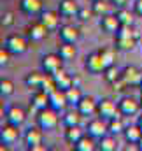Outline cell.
<instances>
[{
    "mask_svg": "<svg viewBox=\"0 0 142 151\" xmlns=\"http://www.w3.org/2000/svg\"><path fill=\"white\" fill-rule=\"evenodd\" d=\"M58 111H55L53 107H44V109H39L35 114V121L37 125L44 130V132H51L58 127L60 123V116H58Z\"/></svg>",
    "mask_w": 142,
    "mask_h": 151,
    "instance_id": "6da1fadb",
    "label": "cell"
},
{
    "mask_svg": "<svg viewBox=\"0 0 142 151\" xmlns=\"http://www.w3.org/2000/svg\"><path fill=\"white\" fill-rule=\"evenodd\" d=\"M63 58L58 53H46L40 58V70L46 74H56L58 70L63 69Z\"/></svg>",
    "mask_w": 142,
    "mask_h": 151,
    "instance_id": "7a4b0ae2",
    "label": "cell"
},
{
    "mask_svg": "<svg viewBox=\"0 0 142 151\" xmlns=\"http://www.w3.org/2000/svg\"><path fill=\"white\" fill-rule=\"evenodd\" d=\"M4 46L11 51V55H25L28 51V40L23 37V35H18V34H11L7 35L5 40H4Z\"/></svg>",
    "mask_w": 142,
    "mask_h": 151,
    "instance_id": "3957f363",
    "label": "cell"
},
{
    "mask_svg": "<svg viewBox=\"0 0 142 151\" xmlns=\"http://www.w3.org/2000/svg\"><path fill=\"white\" fill-rule=\"evenodd\" d=\"M118 109L121 116H135L141 111V100L130 95H125L118 100Z\"/></svg>",
    "mask_w": 142,
    "mask_h": 151,
    "instance_id": "277c9868",
    "label": "cell"
},
{
    "mask_svg": "<svg viewBox=\"0 0 142 151\" xmlns=\"http://www.w3.org/2000/svg\"><path fill=\"white\" fill-rule=\"evenodd\" d=\"M84 69H86L91 76H98L105 70V63H104V60H102V56H100L98 51L90 53V55L86 56V60H84Z\"/></svg>",
    "mask_w": 142,
    "mask_h": 151,
    "instance_id": "5b68a950",
    "label": "cell"
},
{
    "mask_svg": "<svg viewBox=\"0 0 142 151\" xmlns=\"http://www.w3.org/2000/svg\"><path fill=\"white\" fill-rule=\"evenodd\" d=\"M97 114L104 119H110L114 116H119L118 102H114L112 99H100L98 106H97Z\"/></svg>",
    "mask_w": 142,
    "mask_h": 151,
    "instance_id": "8992f818",
    "label": "cell"
},
{
    "mask_svg": "<svg viewBox=\"0 0 142 151\" xmlns=\"http://www.w3.org/2000/svg\"><path fill=\"white\" fill-rule=\"evenodd\" d=\"M121 77L126 86H139L142 83V69L137 65H126L121 69Z\"/></svg>",
    "mask_w": 142,
    "mask_h": 151,
    "instance_id": "52a82bcc",
    "label": "cell"
},
{
    "mask_svg": "<svg viewBox=\"0 0 142 151\" xmlns=\"http://www.w3.org/2000/svg\"><path fill=\"white\" fill-rule=\"evenodd\" d=\"M19 127H16V125H12V123H9V121H5V125L0 128V141L2 142H5L7 146H12V144H16L18 141H19Z\"/></svg>",
    "mask_w": 142,
    "mask_h": 151,
    "instance_id": "ba28073f",
    "label": "cell"
},
{
    "mask_svg": "<svg viewBox=\"0 0 142 151\" xmlns=\"http://www.w3.org/2000/svg\"><path fill=\"white\" fill-rule=\"evenodd\" d=\"M86 134H90V135L95 137V139H100L102 135L109 134V130H107V119L100 118V116L90 119L88 125H86Z\"/></svg>",
    "mask_w": 142,
    "mask_h": 151,
    "instance_id": "9c48e42d",
    "label": "cell"
},
{
    "mask_svg": "<svg viewBox=\"0 0 142 151\" xmlns=\"http://www.w3.org/2000/svg\"><path fill=\"white\" fill-rule=\"evenodd\" d=\"M39 19L42 21V25L49 30V32H55L60 28V19H62V14L58 11H42Z\"/></svg>",
    "mask_w": 142,
    "mask_h": 151,
    "instance_id": "30bf717a",
    "label": "cell"
},
{
    "mask_svg": "<svg viewBox=\"0 0 142 151\" xmlns=\"http://www.w3.org/2000/svg\"><path fill=\"white\" fill-rule=\"evenodd\" d=\"M49 107H53V109L58 111V113H63V111L69 107V100H67L65 90L56 88L53 93H49Z\"/></svg>",
    "mask_w": 142,
    "mask_h": 151,
    "instance_id": "8fae6325",
    "label": "cell"
},
{
    "mask_svg": "<svg viewBox=\"0 0 142 151\" xmlns=\"http://www.w3.org/2000/svg\"><path fill=\"white\" fill-rule=\"evenodd\" d=\"M58 37H60V42L75 44V42L81 39V30H79L75 25H62V27L58 28Z\"/></svg>",
    "mask_w": 142,
    "mask_h": 151,
    "instance_id": "7c38bea8",
    "label": "cell"
},
{
    "mask_svg": "<svg viewBox=\"0 0 142 151\" xmlns=\"http://www.w3.org/2000/svg\"><path fill=\"white\" fill-rule=\"evenodd\" d=\"M5 121L16 125V127H21L25 121H27V113L23 107L19 106H9L7 111H5Z\"/></svg>",
    "mask_w": 142,
    "mask_h": 151,
    "instance_id": "4fadbf2b",
    "label": "cell"
},
{
    "mask_svg": "<svg viewBox=\"0 0 142 151\" xmlns=\"http://www.w3.org/2000/svg\"><path fill=\"white\" fill-rule=\"evenodd\" d=\"M97 106H98V100L93 97V95H82V99L79 100V104L75 106L82 116H93L97 114Z\"/></svg>",
    "mask_w": 142,
    "mask_h": 151,
    "instance_id": "5bb4252c",
    "label": "cell"
},
{
    "mask_svg": "<svg viewBox=\"0 0 142 151\" xmlns=\"http://www.w3.org/2000/svg\"><path fill=\"white\" fill-rule=\"evenodd\" d=\"M47 34H49V30L42 25L40 19H39V21H34V23H30L28 28H27V35H28L30 40H34V42H40V40H44V39L47 37Z\"/></svg>",
    "mask_w": 142,
    "mask_h": 151,
    "instance_id": "9a60e30c",
    "label": "cell"
},
{
    "mask_svg": "<svg viewBox=\"0 0 142 151\" xmlns=\"http://www.w3.org/2000/svg\"><path fill=\"white\" fill-rule=\"evenodd\" d=\"M23 139H25L27 148L30 150V148H34L35 144H40V142L44 141V130H42L39 125H35V127H30V128L25 132Z\"/></svg>",
    "mask_w": 142,
    "mask_h": 151,
    "instance_id": "2e32d148",
    "label": "cell"
},
{
    "mask_svg": "<svg viewBox=\"0 0 142 151\" xmlns=\"http://www.w3.org/2000/svg\"><path fill=\"white\" fill-rule=\"evenodd\" d=\"M19 9L27 16L35 18V16H40V12L44 11V4H42V0H21Z\"/></svg>",
    "mask_w": 142,
    "mask_h": 151,
    "instance_id": "e0dca14e",
    "label": "cell"
},
{
    "mask_svg": "<svg viewBox=\"0 0 142 151\" xmlns=\"http://www.w3.org/2000/svg\"><path fill=\"white\" fill-rule=\"evenodd\" d=\"M98 25H100V30H102V32H105V34H116V32H118V28L121 27V23H119L118 16H116V14H112V12H109V14H105V16H102Z\"/></svg>",
    "mask_w": 142,
    "mask_h": 151,
    "instance_id": "ac0fdd59",
    "label": "cell"
},
{
    "mask_svg": "<svg viewBox=\"0 0 142 151\" xmlns=\"http://www.w3.org/2000/svg\"><path fill=\"white\" fill-rule=\"evenodd\" d=\"M81 5L77 4V0H60L58 2V12L62 14V18H74L77 16Z\"/></svg>",
    "mask_w": 142,
    "mask_h": 151,
    "instance_id": "d6986e66",
    "label": "cell"
},
{
    "mask_svg": "<svg viewBox=\"0 0 142 151\" xmlns=\"http://www.w3.org/2000/svg\"><path fill=\"white\" fill-rule=\"evenodd\" d=\"M82 114L81 111L77 109V107H72L69 111H65L63 116H62V123H63V127H75V125H81L82 123Z\"/></svg>",
    "mask_w": 142,
    "mask_h": 151,
    "instance_id": "ffe728a7",
    "label": "cell"
},
{
    "mask_svg": "<svg viewBox=\"0 0 142 151\" xmlns=\"http://www.w3.org/2000/svg\"><path fill=\"white\" fill-rule=\"evenodd\" d=\"M30 106L39 111V109H44L49 106V93H46L44 90H35L32 93V99H30Z\"/></svg>",
    "mask_w": 142,
    "mask_h": 151,
    "instance_id": "44dd1931",
    "label": "cell"
},
{
    "mask_svg": "<svg viewBox=\"0 0 142 151\" xmlns=\"http://www.w3.org/2000/svg\"><path fill=\"white\" fill-rule=\"evenodd\" d=\"M74 148L77 151H95V150H98V142H97V139L91 137L90 134H84V135L74 144Z\"/></svg>",
    "mask_w": 142,
    "mask_h": 151,
    "instance_id": "7402d4cb",
    "label": "cell"
},
{
    "mask_svg": "<svg viewBox=\"0 0 142 151\" xmlns=\"http://www.w3.org/2000/svg\"><path fill=\"white\" fill-rule=\"evenodd\" d=\"M123 137H125V141L128 144H139V141H141V137H142L141 127L139 125H128L125 128V132H123Z\"/></svg>",
    "mask_w": 142,
    "mask_h": 151,
    "instance_id": "603a6c76",
    "label": "cell"
},
{
    "mask_svg": "<svg viewBox=\"0 0 142 151\" xmlns=\"http://www.w3.org/2000/svg\"><path fill=\"white\" fill-rule=\"evenodd\" d=\"M84 134H86L84 128H82L81 125H75V127H65V135H63V137H65V141H67L69 144L74 146Z\"/></svg>",
    "mask_w": 142,
    "mask_h": 151,
    "instance_id": "cb8c5ba5",
    "label": "cell"
},
{
    "mask_svg": "<svg viewBox=\"0 0 142 151\" xmlns=\"http://www.w3.org/2000/svg\"><path fill=\"white\" fill-rule=\"evenodd\" d=\"M139 39L137 37H114V46L118 51H132L135 49Z\"/></svg>",
    "mask_w": 142,
    "mask_h": 151,
    "instance_id": "d4e9b609",
    "label": "cell"
},
{
    "mask_svg": "<svg viewBox=\"0 0 142 151\" xmlns=\"http://www.w3.org/2000/svg\"><path fill=\"white\" fill-rule=\"evenodd\" d=\"M65 62H70L74 60L75 56H77V47H75V44H70V42H62L60 46H58V51H56Z\"/></svg>",
    "mask_w": 142,
    "mask_h": 151,
    "instance_id": "484cf974",
    "label": "cell"
},
{
    "mask_svg": "<svg viewBox=\"0 0 142 151\" xmlns=\"http://www.w3.org/2000/svg\"><path fill=\"white\" fill-rule=\"evenodd\" d=\"M55 76V81H56V86L60 88V90H67V88H70L74 86V76H70L69 72H65L63 69L62 70H58Z\"/></svg>",
    "mask_w": 142,
    "mask_h": 151,
    "instance_id": "4316f807",
    "label": "cell"
},
{
    "mask_svg": "<svg viewBox=\"0 0 142 151\" xmlns=\"http://www.w3.org/2000/svg\"><path fill=\"white\" fill-rule=\"evenodd\" d=\"M42 79H44V72L42 70H32L30 74H27V77H25V84L30 90H39L40 84H42Z\"/></svg>",
    "mask_w": 142,
    "mask_h": 151,
    "instance_id": "83f0119b",
    "label": "cell"
},
{
    "mask_svg": "<svg viewBox=\"0 0 142 151\" xmlns=\"http://www.w3.org/2000/svg\"><path fill=\"white\" fill-rule=\"evenodd\" d=\"M98 150L100 151H116L118 150V141L116 135L112 134H105L98 139Z\"/></svg>",
    "mask_w": 142,
    "mask_h": 151,
    "instance_id": "f1b7e54d",
    "label": "cell"
},
{
    "mask_svg": "<svg viewBox=\"0 0 142 151\" xmlns=\"http://www.w3.org/2000/svg\"><path fill=\"white\" fill-rule=\"evenodd\" d=\"M91 9H93V14H95L97 18H102V16H105V14L110 12L112 4H110L109 0H93Z\"/></svg>",
    "mask_w": 142,
    "mask_h": 151,
    "instance_id": "f546056e",
    "label": "cell"
},
{
    "mask_svg": "<svg viewBox=\"0 0 142 151\" xmlns=\"http://www.w3.org/2000/svg\"><path fill=\"white\" fill-rule=\"evenodd\" d=\"M125 123H123V119H121V114L119 116H114V118H110V119H107V130H109V134H112V135H119V134H123L125 132Z\"/></svg>",
    "mask_w": 142,
    "mask_h": 151,
    "instance_id": "4dcf8cb0",
    "label": "cell"
},
{
    "mask_svg": "<svg viewBox=\"0 0 142 151\" xmlns=\"http://www.w3.org/2000/svg\"><path fill=\"white\" fill-rule=\"evenodd\" d=\"M114 14L118 16V19H119L121 25H133V21H135V12H133V9L130 11L128 7H119Z\"/></svg>",
    "mask_w": 142,
    "mask_h": 151,
    "instance_id": "1f68e13d",
    "label": "cell"
},
{
    "mask_svg": "<svg viewBox=\"0 0 142 151\" xmlns=\"http://www.w3.org/2000/svg\"><path fill=\"white\" fill-rule=\"evenodd\" d=\"M14 91H16L14 81L9 79V77H2L0 79V97L2 99H9V97L14 95Z\"/></svg>",
    "mask_w": 142,
    "mask_h": 151,
    "instance_id": "d6a6232c",
    "label": "cell"
},
{
    "mask_svg": "<svg viewBox=\"0 0 142 151\" xmlns=\"http://www.w3.org/2000/svg\"><path fill=\"white\" fill-rule=\"evenodd\" d=\"M65 95H67V100H69V106L70 107H75L79 104V100L82 99V91H81V86H70L65 90Z\"/></svg>",
    "mask_w": 142,
    "mask_h": 151,
    "instance_id": "836d02e7",
    "label": "cell"
},
{
    "mask_svg": "<svg viewBox=\"0 0 142 151\" xmlns=\"http://www.w3.org/2000/svg\"><path fill=\"white\" fill-rule=\"evenodd\" d=\"M98 53H100V56H102L105 67L114 65V60H116V46H105V47H100Z\"/></svg>",
    "mask_w": 142,
    "mask_h": 151,
    "instance_id": "e575fe53",
    "label": "cell"
},
{
    "mask_svg": "<svg viewBox=\"0 0 142 151\" xmlns=\"http://www.w3.org/2000/svg\"><path fill=\"white\" fill-rule=\"evenodd\" d=\"M56 88H58V86H56L55 76H53V74H46V72H44V79H42V84H40V88H39V90H44L46 93H53Z\"/></svg>",
    "mask_w": 142,
    "mask_h": 151,
    "instance_id": "d590c367",
    "label": "cell"
},
{
    "mask_svg": "<svg viewBox=\"0 0 142 151\" xmlns=\"http://www.w3.org/2000/svg\"><path fill=\"white\" fill-rule=\"evenodd\" d=\"M102 76H104V79H105L109 84H112L121 76V69H118L116 65H109V67H105V70L102 72Z\"/></svg>",
    "mask_w": 142,
    "mask_h": 151,
    "instance_id": "8d00e7d4",
    "label": "cell"
},
{
    "mask_svg": "<svg viewBox=\"0 0 142 151\" xmlns=\"http://www.w3.org/2000/svg\"><path fill=\"white\" fill-rule=\"evenodd\" d=\"M14 12H11V11H7V12H4V14H0V27H4V28H9V27H12L14 25Z\"/></svg>",
    "mask_w": 142,
    "mask_h": 151,
    "instance_id": "74e56055",
    "label": "cell"
},
{
    "mask_svg": "<svg viewBox=\"0 0 142 151\" xmlns=\"http://www.w3.org/2000/svg\"><path fill=\"white\" fill-rule=\"evenodd\" d=\"M93 16H95V14H93V9H91V7H81L75 18H79L81 21H90Z\"/></svg>",
    "mask_w": 142,
    "mask_h": 151,
    "instance_id": "f35d334b",
    "label": "cell"
},
{
    "mask_svg": "<svg viewBox=\"0 0 142 151\" xmlns=\"http://www.w3.org/2000/svg\"><path fill=\"white\" fill-rule=\"evenodd\" d=\"M11 51L5 47V46H0V67H5L9 62H11Z\"/></svg>",
    "mask_w": 142,
    "mask_h": 151,
    "instance_id": "ab89813d",
    "label": "cell"
},
{
    "mask_svg": "<svg viewBox=\"0 0 142 151\" xmlns=\"http://www.w3.org/2000/svg\"><path fill=\"white\" fill-rule=\"evenodd\" d=\"M133 12H135V16L142 18V0H135L133 2Z\"/></svg>",
    "mask_w": 142,
    "mask_h": 151,
    "instance_id": "60d3db41",
    "label": "cell"
},
{
    "mask_svg": "<svg viewBox=\"0 0 142 151\" xmlns=\"http://www.w3.org/2000/svg\"><path fill=\"white\" fill-rule=\"evenodd\" d=\"M116 9H119V7H126V4L130 2V0H109Z\"/></svg>",
    "mask_w": 142,
    "mask_h": 151,
    "instance_id": "b9f144b4",
    "label": "cell"
},
{
    "mask_svg": "<svg viewBox=\"0 0 142 151\" xmlns=\"http://www.w3.org/2000/svg\"><path fill=\"white\" fill-rule=\"evenodd\" d=\"M30 151H47V146L40 142V144H35L34 148H30Z\"/></svg>",
    "mask_w": 142,
    "mask_h": 151,
    "instance_id": "7bdbcfd3",
    "label": "cell"
},
{
    "mask_svg": "<svg viewBox=\"0 0 142 151\" xmlns=\"http://www.w3.org/2000/svg\"><path fill=\"white\" fill-rule=\"evenodd\" d=\"M5 111H7V109H5V107H4V104L0 102V121L5 118Z\"/></svg>",
    "mask_w": 142,
    "mask_h": 151,
    "instance_id": "ee69618b",
    "label": "cell"
},
{
    "mask_svg": "<svg viewBox=\"0 0 142 151\" xmlns=\"http://www.w3.org/2000/svg\"><path fill=\"white\" fill-rule=\"evenodd\" d=\"M9 148H11V146H7L5 142H2V141H0V151H7Z\"/></svg>",
    "mask_w": 142,
    "mask_h": 151,
    "instance_id": "f6af8a7d",
    "label": "cell"
},
{
    "mask_svg": "<svg viewBox=\"0 0 142 151\" xmlns=\"http://www.w3.org/2000/svg\"><path fill=\"white\" fill-rule=\"evenodd\" d=\"M137 125L141 127V130H142V114H141V116H139V118H137Z\"/></svg>",
    "mask_w": 142,
    "mask_h": 151,
    "instance_id": "bcb514c9",
    "label": "cell"
},
{
    "mask_svg": "<svg viewBox=\"0 0 142 151\" xmlns=\"http://www.w3.org/2000/svg\"><path fill=\"white\" fill-rule=\"evenodd\" d=\"M139 151H142V137H141V141H139Z\"/></svg>",
    "mask_w": 142,
    "mask_h": 151,
    "instance_id": "7dc6e473",
    "label": "cell"
},
{
    "mask_svg": "<svg viewBox=\"0 0 142 151\" xmlns=\"http://www.w3.org/2000/svg\"><path fill=\"white\" fill-rule=\"evenodd\" d=\"M139 100H141V111H142V93H141V99Z\"/></svg>",
    "mask_w": 142,
    "mask_h": 151,
    "instance_id": "c3c4849f",
    "label": "cell"
},
{
    "mask_svg": "<svg viewBox=\"0 0 142 151\" xmlns=\"http://www.w3.org/2000/svg\"><path fill=\"white\" fill-rule=\"evenodd\" d=\"M139 90H141V93H142V83H141V84H139Z\"/></svg>",
    "mask_w": 142,
    "mask_h": 151,
    "instance_id": "681fc988",
    "label": "cell"
},
{
    "mask_svg": "<svg viewBox=\"0 0 142 151\" xmlns=\"http://www.w3.org/2000/svg\"><path fill=\"white\" fill-rule=\"evenodd\" d=\"M91 2H93V0H91Z\"/></svg>",
    "mask_w": 142,
    "mask_h": 151,
    "instance_id": "f907efd6",
    "label": "cell"
}]
</instances>
